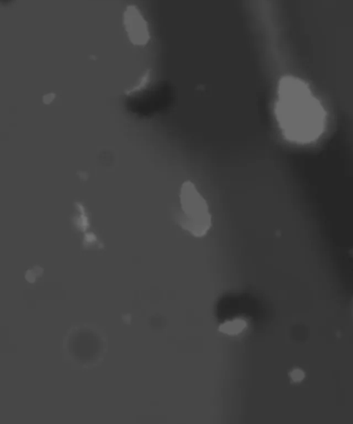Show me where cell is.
Listing matches in <instances>:
<instances>
[{"label":"cell","instance_id":"277c9868","mask_svg":"<svg viewBox=\"0 0 353 424\" xmlns=\"http://www.w3.org/2000/svg\"><path fill=\"white\" fill-rule=\"evenodd\" d=\"M247 327V321L241 319H236L222 323L218 329H219V332H221V334L236 336L241 334Z\"/></svg>","mask_w":353,"mask_h":424},{"label":"cell","instance_id":"6da1fadb","mask_svg":"<svg viewBox=\"0 0 353 424\" xmlns=\"http://www.w3.org/2000/svg\"><path fill=\"white\" fill-rule=\"evenodd\" d=\"M275 114L287 140L307 145L318 140L326 128L327 113L306 83L284 77L278 87Z\"/></svg>","mask_w":353,"mask_h":424},{"label":"cell","instance_id":"7a4b0ae2","mask_svg":"<svg viewBox=\"0 0 353 424\" xmlns=\"http://www.w3.org/2000/svg\"><path fill=\"white\" fill-rule=\"evenodd\" d=\"M181 227L195 237L207 235L212 227V215L208 205L193 182L182 184L180 192Z\"/></svg>","mask_w":353,"mask_h":424},{"label":"cell","instance_id":"5b68a950","mask_svg":"<svg viewBox=\"0 0 353 424\" xmlns=\"http://www.w3.org/2000/svg\"><path fill=\"white\" fill-rule=\"evenodd\" d=\"M304 371H301L300 369H295L291 373V377L295 382H300L301 380L304 379Z\"/></svg>","mask_w":353,"mask_h":424},{"label":"cell","instance_id":"3957f363","mask_svg":"<svg viewBox=\"0 0 353 424\" xmlns=\"http://www.w3.org/2000/svg\"><path fill=\"white\" fill-rule=\"evenodd\" d=\"M124 25L130 41L136 46H145L150 39L148 25L136 6L130 5L124 13Z\"/></svg>","mask_w":353,"mask_h":424}]
</instances>
